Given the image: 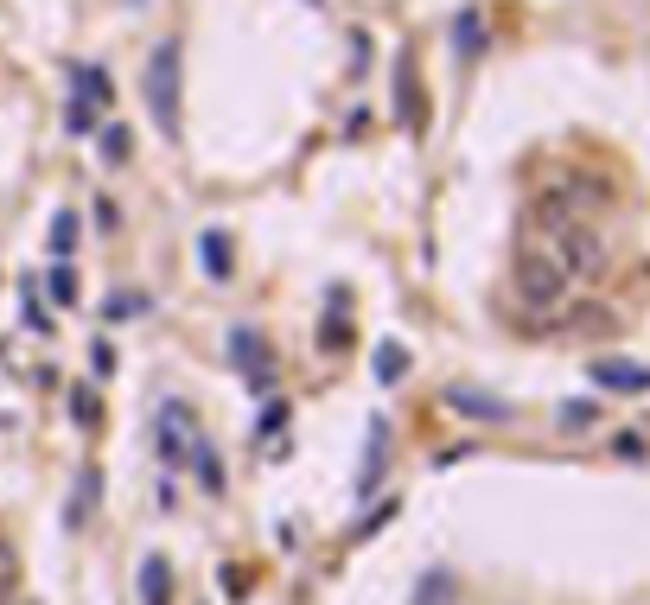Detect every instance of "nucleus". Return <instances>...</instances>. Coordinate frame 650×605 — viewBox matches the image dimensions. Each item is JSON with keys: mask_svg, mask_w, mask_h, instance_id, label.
<instances>
[{"mask_svg": "<svg viewBox=\"0 0 650 605\" xmlns=\"http://www.w3.org/2000/svg\"><path fill=\"white\" fill-rule=\"evenodd\" d=\"M594 377L606 389H650V370H631V363H594Z\"/></svg>", "mask_w": 650, "mask_h": 605, "instance_id": "9d476101", "label": "nucleus"}, {"mask_svg": "<svg viewBox=\"0 0 650 605\" xmlns=\"http://www.w3.org/2000/svg\"><path fill=\"white\" fill-rule=\"evenodd\" d=\"M103 160H128V127H109L103 134Z\"/></svg>", "mask_w": 650, "mask_h": 605, "instance_id": "a211bd4d", "label": "nucleus"}, {"mask_svg": "<svg viewBox=\"0 0 650 605\" xmlns=\"http://www.w3.org/2000/svg\"><path fill=\"white\" fill-rule=\"evenodd\" d=\"M71 408H78V428H90V421H96V408H90V389H78V396H71Z\"/></svg>", "mask_w": 650, "mask_h": 605, "instance_id": "6ab92c4d", "label": "nucleus"}, {"mask_svg": "<svg viewBox=\"0 0 650 605\" xmlns=\"http://www.w3.org/2000/svg\"><path fill=\"white\" fill-rule=\"evenodd\" d=\"M312 7H319V0H312Z\"/></svg>", "mask_w": 650, "mask_h": 605, "instance_id": "412c9836", "label": "nucleus"}, {"mask_svg": "<svg viewBox=\"0 0 650 605\" xmlns=\"http://www.w3.org/2000/svg\"><path fill=\"white\" fill-rule=\"evenodd\" d=\"M198 414L185 402H159V414H154V453L179 472V465H192V453H198Z\"/></svg>", "mask_w": 650, "mask_h": 605, "instance_id": "f03ea898", "label": "nucleus"}, {"mask_svg": "<svg viewBox=\"0 0 650 605\" xmlns=\"http://www.w3.org/2000/svg\"><path fill=\"white\" fill-rule=\"evenodd\" d=\"M230 351H236V363H243V370L268 377V345H261L256 331H243V326H236V331H230Z\"/></svg>", "mask_w": 650, "mask_h": 605, "instance_id": "1a4fd4ad", "label": "nucleus"}, {"mask_svg": "<svg viewBox=\"0 0 650 605\" xmlns=\"http://www.w3.org/2000/svg\"><path fill=\"white\" fill-rule=\"evenodd\" d=\"M460 51L478 58V13H460Z\"/></svg>", "mask_w": 650, "mask_h": 605, "instance_id": "f3484780", "label": "nucleus"}, {"mask_svg": "<svg viewBox=\"0 0 650 605\" xmlns=\"http://www.w3.org/2000/svg\"><path fill=\"white\" fill-rule=\"evenodd\" d=\"M446 408H460L466 421H510V402H497V396H478V389H446Z\"/></svg>", "mask_w": 650, "mask_h": 605, "instance_id": "39448f33", "label": "nucleus"}, {"mask_svg": "<svg viewBox=\"0 0 650 605\" xmlns=\"http://www.w3.org/2000/svg\"><path fill=\"white\" fill-rule=\"evenodd\" d=\"M446 599V574H434V581L421 586V605H441Z\"/></svg>", "mask_w": 650, "mask_h": 605, "instance_id": "aec40b11", "label": "nucleus"}, {"mask_svg": "<svg viewBox=\"0 0 650 605\" xmlns=\"http://www.w3.org/2000/svg\"><path fill=\"white\" fill-rule=\"evenodd\" d=\"M402 370H409V351H402V345H383V351H376V377L395 382Z\"/></svg>", "mask_w": 650, "mask_h": 605, "instance_id": "ddd939ff", "label": "nucleus"}, {"mask_svg": "<svg viewBox=\"0 0 650 605\" xmlns=\"http://www.w3.org/2000/svg\"><path fill=\"white\" fill-rule=\"evenodd\" d=\"M71 243H78V217H71V211H58V224H52V255H58V262L71 255Z\"/></svg>", "mask_w": 650, "mask_h": 605, "instance_id": "f8f14e48", "label": "nucleus"}, {"mask_svg": "<svg viewBox=\"0 0 650 605\" xmlns=\"http://www.w3.org/2000/svg\"><path fill=\"white\" fill-rule=\"evenodd\" d=\"M561 255H568V262H561L568 275H599V262H606L594 229H561Z\"/></svg>", "mask_w": 650, "mask_h": 605, "instance_id": "20e7f679", "label": "nucleus"}, {"mask_svg": "<svg viewBox=\"0 0 650 605\" xmlns=\"http://www.w3.org/2000/svg\"><path fill=\"white\" fill-rule=\"evenodd\" d=\"M52 300H58V306H71V300H78V280H71V268H64V262L52 268Z\"/></svg>", "mask_w": 650, "mask_h": 605, "instance_id": "4468645a", "label": "nucleus"}, {"mask_svg": "<svg viewBox=\"0 0 650 605\" xmlns=\"http://www.w3.org/2000/svg\"><path fill=\"white\" fill-rule=\"evenodd\" d=\"M141 96H147V115H154V127L166 134V141H179V96H185V58L179 45L166 39V45H154V58H147V71H141Z\"/></svg>", "mask_w": 650, "mask_h": 605, "instance_id": "f257e3e1", "label": "nucleus"}, {"mask_svg": "<svg viewBox=\"0 0 650 605\" xmlns=\"http://www.w3.org/2000/svg\"><path fill=\"white\" fill-rule=\"evenodd\" d=\"M517 294L529 306H561V294H568V268H561L555 255H543V249H523L517 255Z\"/></svg>", "mask_w": 650, "mask_h": 605, "instance_id": "7ed1b4c3", "label": "nucleus"}, {"mask_svg": "<svg viewBox=\"0 0 650 605\" xmlns=\"http://www.w3.org/2000/svg\"><path fill=\"white\" fill-rule=\"evenodd\" d=\"M383 465H390V428L370 421V453H364V472H358V491H364V498L383 484Z\"/></svg>", "mask_w": 650, "mask_h": 605, "instance_id": "0eeeda50", "label": "nucleus"}, {"mask_svg": "<svg viewBox=\"0 0 650 605\" xmlns=\"http://www.w3.org/2000/svg\"><path fill=\"white\" fill-rule=\"evenodd\" d=\"M13 581H20V567H13V548H0V605L13 599Z\"/></svg>", "mask_w": 650, "mask_h": 605, "instance_id": "dca6fc26", "label": "nucleus"}, {"mask_svg": "<svg viewBox=\"0 0 650 605\" xmlns=\"http://www.w3.org/2000/svg\"><path fill=\"white\" fill-rule=\"evenodd\" d=\"M141 605H173V567H166V555L141 561Z\"/></svg>", "mask_w": 650, "mask_h": 605, "instance_id": "6e6552de", "label": "nucleus"}, {"mask_svg": "<svg viewBox=\"0 0 650 605\" xmlns=\"http://www.w3.org/2000/svg\"><path fill=\"white\" fill-rule=\"evenodd\" d=\"M205 268L217 280L230 275V243H224V229H205Z\"/></svg>", "mask_w": 650, "mask_h": 605, "instance_id": "9b49d317", "label": "nucleus"}, {"mask_svg": "<svg viewBox=\"0 0 650 605\" xmlns=\"http://www.w3.org/2000/svg\"><path fill=\"white\" fill-rule=\"evenodd\" d=\"M594 421H599L594 402H568V414H561V428H594Z\"/></svg>", "mask_w": 650, "mask_h": 605, "instance_id": "2eb2a0df", "label": "nucleus"}, {"mask_svg": "<svg viewBox=\"0 0 650 605\" xmlns=\"http://www.w3.org/2000/svg\"><path fill=\"white\" fill-rule=\"evenodd\" d=\"M90 109H109V76L103 71H78V102H71V127H90Z\"/></svg>", "mask_w": 650, "mask_h": 605, "instance_id": "423d86ee", "label": "nucleus"}]
</instances>
